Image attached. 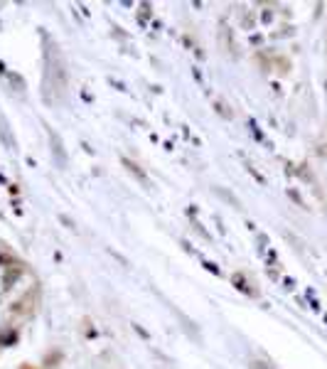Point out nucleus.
I'll return each instance as SVG.
<instances>
[]
</instances>
